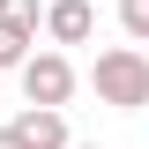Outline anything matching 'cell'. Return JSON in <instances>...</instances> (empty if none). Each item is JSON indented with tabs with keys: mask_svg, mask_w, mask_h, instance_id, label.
I'll return each instance as SVG.
<instances>
[{
	"mask_svg": "<svg viewBox=\"0 0 149 149\" xmlns=\"http://www.w3.org/2000/svg\"><path fill=\"white\" fill-rule=\"evenodd\" d=\"M90 82H97V104L142 112V104H149V52H142V45H112V52H97Z\"/></svg>",
	"mask_w": 149,
	"mask_h": 149,
	"instance_id": "obj_1",
	"label": "cell"
},
{
	"mask_svg": "<svg viewBox=\"0 0 149 149\" xmlns=\"http://www.w3.org/2000/svg\"><path fill=\"white\" fill-rule=\"evenodd\" d=\"M15 74H22V97H30V104H60V112H67V97H74V67H67V52H30Z\"/></svg>",
	"mask_w": 149,
	"mask_h": 149,
	"instance_id": "obj_2",
	"label": "cell"
},
{
	"mask_svg": "<svg viewBox=\"0 0 149 149\" xmlns=\"http://www.w3.org/2000/svg\"><path fill=\"white\" fill-rule=\"evenodd\" d=\"M45 37H52V45H90L97 37V8L90 0H52V8H45Z\"/></svg>",
	"mask_w": 149,
	"mask_h": 149,
	"instance_id": "obj_3",
	"label": "cell"
},
{
	"mask_svg": "<svg viewBox=\"0 0 149 149\" xmlns=\"http://www.w3.org/2000/svg\"><path fill=\"white\" fill-rule=\"evenodd\" d=\"M15 134H22L30 149H74V142H67V112H60V104H30V112L15 119Z\"/></svg>",
	"mask_w": 149,
	"mask_h": 149,
	"instance_id": "obj_4",
	"label": "cell"
},
{
	"mask_svg": "<svg viewBox=\"0 0 149 149\" xmlns=\"http://www.w3.org/2000/svg\"><path fill=\"white\" fill-rule=\"evenodd\" d=\"M0 22H8V30H30V37H37L45 8H37V0H0Z\"/></svg>",
	"mask_w": 149,
	"mask_h": 149,
	"instance_id": "obj_5",
	"label": "cell"
},
{
	"mask_svg": "<svg viewBox=\"0 0 149 149\" xmlns=\"http://www.w3.org/2000/svg\"><path fill=\"white\" fill-rule=\"evenodd\" d=\"M30 45H37L30 30H8V22H0V67H22V60H30Z\"/></svg>",
	"mask_w": 149,
	"mask_h": 149,
	"instance_id": "obj_6",
	"label": "cell"
},
{
	"mask_svg": "<svg viewBox=\"0 0 149 149\" xmlns=\"http://www.w3.org/2000/svg\"><path fill=\"white\" fill-rule=\"evenodd\" d=\"M119 22H127L134 45H149V0H119Z\"/></svg>",
	"mask_w": 149,
	"mask_h": 149,
	"instance_id": "obj_7",
	"label": "cell"
},
{
	"mask_svg": "<svg viewBox=\"0 0 149 149\" xmlns=\"http://www.w3.org/2000/svg\"><path fill=\"white\" fill-rule=\"evenodd\" d=\"M0 149H30V142H22V134H15V127H0Z\"/></svg>",
	"mask_w": 149,
	"mask_h": 149,
	"instance_id": "obj_8",
	"label": "cell"
},
{
	"mask_svg": "<svg viewBox=\"0 0 149 149\" xmlns=\"http://www.w3.org/2000/svg\"><path fill=\"white\" fill-rule=\"evenodd\" d=\"M74 149H97V142H74Z\"/></svg>",
	"mask_w": 149,
	"mask_h": 149,
	"instance_id": "obj_9",
	"label": "cell"
}]
</instances>
